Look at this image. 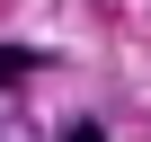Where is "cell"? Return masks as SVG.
Returning a JSON list of instances; mask_svg holds the SVG:
<instances>
[{
  "instance_id": "2",
  "label": "cell",
  "mask_w": 151,
  "mask_h": 142,
  "mask_svg": "<svg viewBox=\"0 0 151 142\" xmlns=\"http://www.w3.org/2000/svg\"><path fill=\"white\" fill-rule=\"evenodd\" d=\"M62 142H107V133H98V124H62Z\"/></svg>"
},
{
  "instance_id": "1",
  "label": "cell",
  "mask_w": 151,
  "mask_h": 142,
  "mask_svg": "<svg viewBox=\"0 0 151 142\" xmlns=\"http://www.w3.org/2000/svg\"><path fill=\"white\" fill-rule=\"evenodd\" d=\"M27 71H45V53H36V44H0V89H18Z\"/></svg>"
}]
</instances>
